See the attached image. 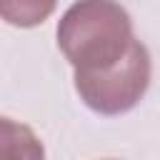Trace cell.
Wrapping results in <instances>:
<instances>
[{
    "mask_svg": "<svg viewBox=\"0 0 160 160\" xmlns=\"http://www.w3.org/2000/svg\"><path fill=\"white\" fill-rule=\"evenodd\" d=\"M132 42V20L115 0H78L58 22V48L82 72L115 65Z\"/></svg>",
    "mask_w": 160,
    "mask_h": 160,
    "instance_id": "obj_1",
    "label": "cell"
},
{
    "mask_svg": "<svg viewBox=\"0 0 160 160\" xmlns=\"http://www.w3.org/2000/svg\"><path fill=\"white\" fill-rule=\"evenodd\" d=\"M150 85L148 48L135 40L130 50L110 68L75 70V90L80 100L100 115H122L132 110Z\"/></svg>",
    "mask_w": 160,
    "mask_h": 160,
    "instance_id": "obj_2",
    "label": "cell"
},
{
    "mask_svg": "<svg viewBox=\"0 0 160 160\" xmlns=\"http://www.w3.org/2000/svg\"><path fill=\"white\" fill-rule=\"evenodd\" d=\"M0 148L2 160H45V150L38 135L28 125H20L10 118H2L0 122Z\"/></svg>",
    "mask_w": 160,
    "mask_h": 160,
    "instance_id": "obj_3",
    "label": "cell"
},
{
    "mask_svg": "<svg viewBox=\"0 0 160 160\" xmlns=\"http://www.w3.org/2000/svg\"><path fill=\"white\" fill-rule=\"evenodd\" d=\"M58 0H0V15L8 25L15 28H35L45 22Z\"/></svg>",
    "mask_w": 160,
    "mask_h": 160,
    "instance_id": "obj_4",
    "label": "cell"
}]
</instances>
